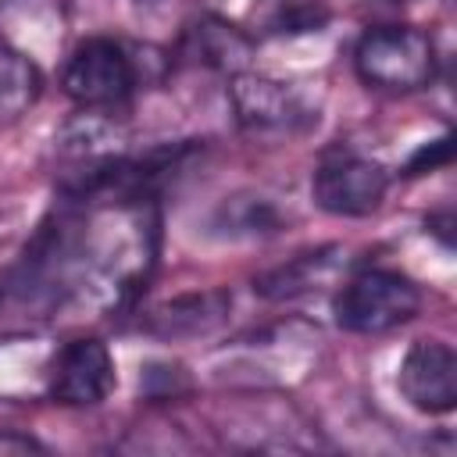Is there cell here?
I'll list each match as a JSON object with an SVG mask.
<instances>
[{
	"label": "cell",
	"instance_id": "obj_1",
	"mask_svg": "<svg viewBox=\"0 0 457 457\" xmlns=\"http://www.w3.org/2000/svg\"><path fill=\"white\" fill-rule=\"evenodd\" d=\"M154 61H161L154 46H132L111 36H93L71 50L61 86L79 107H114L150 79L146 64Z\"/></svg>",
	"mask_w": 457,
	"mask_h": 457
},
{
	"label": "cell",
	"instance_id": "obj_2",
	"mask_svg": "<svg viewBox=\"0 0 457 457\" xmlns=\"http://www.w3.org/2000/svg\"><path fill=\"white\" fill-rule=\"evenodd\" d=\"M353 68L371 89L414 93L436 79V43L418 25H375L357 39Z\"/></svg>",
	"mask_w": 457,
	"mask_h": 457
},
{
	"label": "cell",
	"instance_id": "obj_3",
	"mask_svg": "<svg viewBox=\"0 0 457 457\" xmlns=\"http://www.w3.org/2000/svg\"><path fill=\"white\" fill-rule=\"evenodd\" d=\"M421 311V289L414 278L393 268H364L332 296V314L343 332L378 336L407 325Z\"/></svg>",
	"mask_w": 457,
	"mask_h": 457
},
{
	"label": "cell",
	"instance_id": "obj_4",
	"mask_svg": "<svg viewBox=\"0 0 457 457\" xmlns=\"http://www.w3.org/2000/svg\"><path fill=\"white\" fill-rule=\"evenodd\" d=\"M228 100H232L236 121L246 132H303L318 125V104L311 100L307 89L250 68L232 75Z\"/></svg>",
	"mask_w": 457,
	"mask_h": 457
},
{
	"label": "cell",
	"instance_id": "obj_5",
	"mask_svg": "<svg viewBox=\"0 0 457 457\" xmlns=\"http://www.w3.org/2000/svg\"><path fill=\"white\" fill-rule=\"evenodd\" d=\"M386 189H389V171L378 161H368L346 150L325 154L311 179L314 204L336 218H364L378 211Z\"/></svg>",
	"mask_w": 457,
	"mask_h": 457
},
{
	"label": "cell",
	"instance_id": "obj_6",
	"mask_svg": "<svg viewBox=\"0 0 457 457\" xmlns=\"http://www.w3.org/2000/svg\"><path fill=\"white\" fill-rule=\"evenodd\" d=\"M396 389L421 414H450L457 407V353L443 339H418L396 368Z\"/></svg>",
	"mask_w": 457,
	"mask_h": 457
},
{
	"label": "cell",
	"instance_id": "obj_7",
	"mask_svg": "<svg viewBox=\"0 0 457 457\" xmlns=\"http://www.w3.org/2000/svg\"><path fill=\"white\" fill-rule=\"evenodd\" d=\"M118 375H114V357L107 350V343L82 336L71 339L54 364V378H50V396L64 407H96L111 396Z\"/></svg>",
	"mask_w": 457,
	"mask_h": 457
},
{
	"label": "cell",
	"instance_id": "obj_8",
	"mask_svg": "<svg viewBox=\"0 0 457 457\" xmlns=\"http://www.w3.org/2000/svg\"><path fill=\"white\" fill-rule=\"evenodd\" d=\"M125 143H129L125 129L111 114H104V107H82L57 129L54 154L61 157L64 171H82V168L129 154Z\"/></svg>",
	"mask_w": 457,
	"mask_h": 457
},
{
	"label": "cell",
	"instance_id": "obj_9",
	"mask_svg": "<svg viewBox=\"0 0 457 457\" xmlns=\"http://www.w3.org/2000/svg\"><path fill=\"white\" fill-rule=\"evenodd\" d=\"M179 54L186 61L200 64V68H211V71H221V75H239L253 64L257 43L239 25H232L228 18L200 14L186 25Z\"/></svg>",
	"mask_w": 457,
	"mask_h": 457
},
{
	"label": "cell",
	"instance_id": "obj_10",
	"mask_svg": "<svg viewBox=\"0 0 457 457\" xmlns=\"http://www.w3.org/2000/svg\"><path fill=\"white\" fill-rule=\"evenodd\" d=\"M232 311L228 289H204V293H182L161 307H154L143 318V328L157 339H196L211 336Z\"/></svg>",
	"mask_w": 457,
	"mask_h": 457
},
{
	"label": "cell",
	"instance_id": "obj_11",
	"mask_svg": "<svg viewBox=\"0 0 457 457\" xmlns=\"http://www.w3.org/2000/svg\"><path fill=\"white\" fill-rule=\"evenodd\" d=\"M343 264V246H318V250H303L296 257H289L286 264H275L268 271H261L253 278V293L271 300V303H282V300H296V296H307L314 289H321L325 282L336 278Z\"/></svg>",
	"mask_w": 457,
	"mask_h": 457
},
{
	"label": "cell",
	"instance_id": "obj_12",
	"mask_svg": "<svg viewBox=\"0 0 457 457\" xmlns=\"http://www.w3.org/2000/svg\"><path fill=\"white\" fill-rule=\"evenodd\" d=\"M286 211L278 207L275 196L257 193V189H239L225 200L207 218V232L218 239H264L286 228Z\"/></svg>",
	"mask_w": 457,
	"mask_h": 457
},
{
	"label": "cell",
	"instance_id": "obj_13",
	"mask_svg": "<svg viewBox=\"0 0 457 457\" xmlns=\"http://www.w3.org/2000/svg\"><path fill=\"white\" fill-rule=\"evenodd\" d=\"M43 93V71L39 64L0 39V121L21 118Z\"/></svg>",
	"mask_w": 457,
	"mask_h": 457
},
{
	"label": "cell",
	"instance_id": "obj_14",
	"mask_svg": "<svg viewBox=\"0 0 457 457\" xmlns=\"http://www.w3.org/2000/svg\"><path fill=\"white\" fill-rule=\"evenodd\" d=\"M139 393L154 403H168V400H182L193 393V378L182 364L171 361H146L139 368Z\"/></svg>",
	"mask_w": 457,
	"mask_h": 457
},
{
	"label": "cell",
	"instance_id": "obj_15",
	"mask_svg": "<svg viewBox=\"0 0 457 457\" xmlns=\"http://www.w3.org/2000/svg\"><path fill=\"white\" fill-rule=\"evenodd\" d=\"M328 21V11L318 0H286L282 11L275 14L278 32H318Z\"/></svg>",
	"mask_w": 457,
	"mask_h": 457
},
{
	"label": "cell",
	"instance_id": "obj_16",
	"mask_svg": "<svg viewBox=\"0 0 457 457\" xmlns=\"http://www.w3.org/2000/svg\"><path fill=\"white\" fill-rule=\"evenodd\" d=\"M450 157H453V136L446 132V136H439V139H432V143L418 146V150L411 154V161L403 164V175H421V171H436V168L450 164Z\"/></svg>",
	"mask_w": 457,
	"mask_h": 457
},
{
	"label": "cell",
	"instance_id": "obj_17",
	"mask_svg": "<svg viewBox=\"0 0 457 457\" xmlns=\"http://www.w3.org/2000/svg\"><path fill=\"white\" fill-rule=\"evenodd\" d=\"M0 453H46V446L25 432H0Z\"/></svg>",
	"mask_w": 457,
	"mask_h": 457
},
{
	"label": "cell",
	"instance_id": "obj_18",
	"mask_svg": "<svg viewBox=\"0 0 457 457\" xmlns=\"http://www.w3.org/2000/svg\"><path fill=\"white\" fill-rule=\"evenodd\" d=\"M425 225H428V232H432V236H439V243H443L446 250H453V214H450V211L432 214Z\"/></svg>",
	"mask_w": 457,
	"mask_h": 457
},
{
	"label": "cell",
	"instance_id": "obj_19",
	"mask_svg": "<svg viewBox=\"0 0 457 457\" xmlns=\"http://www.w3.org/2000/svg\"><path fill=\"white\" fill-rule=\"evenodd\" d=\"M4 4H7V0H0V7H4Z\"/></svg>",
	"mask_w": 457,
	"mask_h": 457
},
{
	"label": "cell",
	"instance_id": "obj_20",
	"mask_svg": "<svg viewBox=\"0 0 457 457\" xmlns=\"http://www.w3.org/2000/svg\"><path fill=\"white\" fill-rule=\"evenodd\" d=\"M0 296H4V293H0Z\"/></svg>",
	"mask_w": 457,
	"mask_h": 457
}]
</instances>
